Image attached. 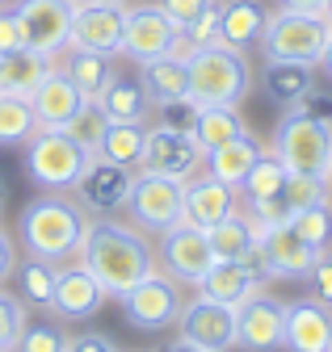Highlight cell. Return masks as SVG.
Masks as SVG:
<instances>
[{
    "label": "cell",
    "mask_w": 332,
    "mask_h": 352,
    "mask_svg": "<svg viewBox=\"0 0 332 352\" xmlns=\"http://www.w3.org/2000/svg\"><path fill=\"white\" fill-rule=\"evenodd\" d=\"M80 264L101 281L110 298H122L131 285H139L156 269V248L139 227H127L118 218H89L85 243H80Z\"/></svg>",
    "instance_id": "cell-1"
},
{
    "label": "cell",
    "mask_w": 332,
    "mask_h": 352,
    "mask_svg": "<svg viewBox=\"0 0 332 352\" xmlns=\"http://www.w3.org/2000/svg\"><path fill=\"white\" fill-rule=\"evenodd\" d=\"M85 231H89V214L76 206V197H63V193H38L17 214V235L25 252L51 264L76 256L80 243H85Z\"/></svg>",
    "instance_id": "cell-2"
},
{
    "label": "cell",
    "mask_w": 332,
    "mask_h": 352,
    "mask_svg": "<svg viewBox=\"0 0 332 352\" xmlns=\"http://www.w3.org/2000/svg\"><path fill=\"white\" fill-rule=\"evenodd\" d=\"M189 101L194 105H236L253 93V67H248L244 51L231 47H206L194 51L189 59Z\"/></svg>",
    "instance_id": "cell-3"
},
{
    "label": "cell",
    "mask_w": 332,
    "mask_h": 352,
    "mask_svg": "<svg viewBox=\"0 0 332 352\" xmlns=\"http://www.w3.org/2000/svg\"><path fill=\"white\" fill-rule=\"evenodd\" d=\"M286 172H303V176H332V122H311L303 113H290L273 130V147H269Z\"/></svg>",
    "instance_id": "cell-4"
},
{
    "label": "cell",
    "mask_w": 332,
    "mask_h": 352,
    "mask_svg": "<svg viewBox=\"0 0 332 352\" xmlns=\"http://www.w3.org/2000/svg\"><path fill=\"white\" fill-rule=\"evenodd\" d=\"M328 34H332V25L320 13L282 9V13H269V25L261 34V51H265V59H286V63L315 67L320 55H324Z\"/></svg>",
    "instance_id": "cell-5"
},
{
    "label": "cell",
    "mask_w": 332,
    "mask_h": 352,
    "mask_svg": "<svg viewBox=\"0 0 332 352\" xmlns=\"http://www.w3.org/2000/svg\"><path fill=\"white\" fill-rule=\"evenodd\" d=\"M85 160L89 151H80L63 130H34V139L25 143V176L47 193H68Z\"/></svg>",
    "instance_id": "cell-6"
},
{
    "label": "cell",
    "mask_w": 332,
    "mask_h": 352,
    "mask_svg": "<svg viewBox=\"0 0 332 352\" xmlns=\"http://www.w3.org/2000/svg\"><path fill=\"white\" fill-rule=\"evenodd\" d=\"M131 185H135V172L127 164H114L101 151H93L85 160V168H80V176H76L72 197L89 218H114L118 210H127Z\"/></svg>",
    "instance_id": "cell-7"
},
{
    "label": "cell",
    "mask_w": 332,
    "mask_h": 352,
    "mask_svg": "<svg viewBox=\"0 0 332 352\" xmlns=\"http://www.w3.org/2000/svg\"><path fill=\"white\" fill-rule=\"evenodd\" d=\"M118 302H122V315H127L131 327H139V331H160V327H173V323H177L181 306H185V285L156 264V269H152L139 285H131Z\"/></svg>",
    "instance_id": "cell-8"
},
{
    "label": "cell",
    "mask_w": 332,
    "mask_h": 352,
    "mask_svg": "<svg viewBox=\"0 0 332 352\" xmlns=\"http://www.w3.org/2000/svg\"><path fill=\"white\" fill-rule=\"evenodd\" d=\"M181 206H185V181L177 176H160V172H143L135 176L131 185V201H127V214L131 223L143 231V235H164L181 223Z\"/></svg>",
    "instance_id": "cell-9"
},
{
    "label": "cell",
    "mask_w": 332,
    "mask_h": 352,
    "mask_svg": "<svg viewBox=\"0 0 332 352\" xmlns=\"http://www.w3.org/2000/svg\"><path fill=\"white\" fill-rule=\"evenodd\" d=\"M72 9L68 0H17L9 9L21 34V47L38 51V55H59L72 42Z\"/></svg>",
    "instance_id": "cell-10"
},
{
    "label": "cell",
    "mask_w": 332,
    "mask_h": 352,
    "mask_svg": "<svg viewBox=\"0 0 332 352\" xmlns=\"http://www.w3.org/2000/svg\"><path fill=\"white\" fill-rule=\"evenodd\" d=\"M177 38H181V25L160 5L122 9V47H118V55H127L131 63H147V59L169 55L177 47Z\"/></svg>",
    "instance_id": "cell-11"
},
{
    "label": "cell",
    "mask_w": 332,
    "mask_h": 352,
    "mask_svg": "<svg viewBox=\"0 0 332 352\" xmlns=\"http://www.w3.org/2000/svg\"><path fill=\"white\" fill-rule=\"evenodd\" d=\"M206 151L198 147V139L189 130H173V126H147V139H143V172H160V176H177V181H189V176L202 168Z\"/></svg>",
    "instance_id": "cell-12"
},
{
    "label": "cell",
    "mask_w": 332,
    "mask_h": 352,
    "mask_svg": "<svg viewBox=\"0 0 332 352\" xmlns=\"http://www.w3.org/2000/svg\"><path fill=\"white\" fill-rule=\"evenodd\" d=\"M286 336V302L273 294H253L236 306V348L244 352H278Z\"/></svg>",
    "instance_id": "cell-13"
},
{
    "label": "cell",
    "mask_w": 332,
    "mask_h": 352,
    "mask_svg": "<svg viewBox=\"0 0 332 352\" xmlns=\"http://www.w3.org/2000/svg\"><path fill=\"white\" fill-rule=\"evenodd\" d=\"M160 269L173 273L181 285H198L206 277V269L215 264V252H211V239H206L202 227H189V223H177L173 231L160 235Z\"/></svg>",
    "instance_id": "cell-14"
},
{
    "label": "cell",
    "mask_w": 332,
    "mask_h": 352,
    "mask_svg": "<svg viewBox=\"0 0 332 352\" xmlns=\"http://www.w3.org/2000/svg\"><path fill=\"white\" fill-rule=\"evenodd\" d=\"M315 248L290 227H265L261 235V248H257V260H261V269H265V281H303L311 273V264H315Z\"/></svg>",
    "instance_id": "cell-15"
},
{
    "label": "cell",
    "mask_w": 332,
    "mask_h": 352,
    "mask_svg": "<svg viewBox=\"0 0 332 352\" xmlns=\"http://www.w3.org/2000/svg\"><path fill=\"white\" fill-rule=\"evenodd\" d=\"M177 327H181V340H189L206 352H231L236 348V311L211 302V298L185 302L181 315H177Z\"/></svg>",
    "instance_id": "cell-16"
},
{
    "label": "cell",
    "mask_w": 332,
    "mask_h": 352,
    "mask_svg": "<svg viewBox=\"0 0 332 352\" xmlns=\"http://www.w3.org/2000/svg\"><path fill=\"white\" fill-rule=\"evenodd\" d=\"M122 9L127 5H101V0H80L72 9V42L76 51L118 55L122 47Z\"/></svg>",
    "instance_id": "cell-17"
},
{
    "label": "cell",
    "mask_w": 332,
    "mask_h": 352,
    "mask_svg": "<svg viewBox=\"0 0 332 352\" xmlns=\"http://www.w3.org/2000/svg\"><path fill=\"white\" fill-rule=\"evenodd\" d=\"M261 285H265V269H261L257 256H248V260H215L194 289H198V298H211V302L236 311V306L244 298H253Z\"/></svg>",
    "instance_id": "cell-18"
},
{
    "label": "cell",
    "mask_w": 332,
    "mask_h": 352,
    "mask_svg": "<svg viewBox=\"0 0 332 352\" xmlns=\"http://www.w3.org/2000/svg\"><path fill=\"white\" fill-rule=\"evenodd\" d=\"M105 289L101 281L85 269V264H72V269L55 273V298H51V315L63 323H85L105 306Z\"/></svg>",
    "instance_id": "cell-19"
},
{
    "label": "cell",
    "mask_w": 332,
    "mask_h": 352,
    "mask_svg": "<svg viewBox=\"0 0 332 352\" xmlns=\"http://www.w3.org/2000/svg\"><path fill=\"white\" fill-rule=\"evenodd\" d=\"M328 344H332V306H324L320 298L286 302L282 352H328Z\"/></svg>",
    "instance_id": "cell-20"
},
{
    "label": "cell",
    "mask_w": 332,
    "mask_h": 352,
    "mask_svg": "<svg viewBox=\"0 0 332 352\" xmlns=\"http://www.w3.org/2000/svg\"><path fill=\"white\" fill-rule=\"evenodd\" d=\"M30 105H34L38 130H63V126L80 113V105H85V93H80V88H76L59 67H51L47 80L30 93Z\"/></svg>",
    "instance_id": "cell-21"
},
{
    "label": "cell",
    "mask_w": 332,
    "mask_h": 352,
    "mask_svg": "<svg viewBox=\"0 0 332 352\" xmlns=\"http://www.w3.org/2000/svg\"><path fill=\"white\" fill-rule=\"evenodd\" d=\"M269 25V9L261 0H223L219 5V42L231 51H253Z\"/></svg>",
    "instance_id": "cell-22"
},
{
    "label": "cell",
    "mask_w": 332,
    "mask_h": 352,
    "mask_svg": "<svg viewBox=\"0 0 332 352\" xmlns=\"http://www.w3.org/2000/svg\"><path fill=\"white\" fill-rule=\"evenodd\" d=\"M236 210V189H227V185H219L215 176H189L185 181V206H181V223H189V227H211V223H219V218H227Z\"/></svg>",
    "instance_id": "cell-23"
},
{
    "label": "cell",
    "mask_w": 332,
    "mask_h": 352,
    "mask_svg": "<svg viewBox=\"0 0 332 352\" xmlns=\"http://www.w3.org/2000/svg\"><path fill=\"white\" fill-rule=\"evenodd\" d=\"M261 235H265V227L253 214H240V210H231L227 218H219V223L206 227V239H211L215 260H248V256H257Z\"/></svg>",
    "instance_id": "cell-24"
},
{
    "label": "cell",
    "mask_w": 332,
    "mask_h": 352,
    "mask_svg": "<svg viewBox=\"0 0 332 352\" xmlns=\"http://www.w3.org/2000/svg\"><path fill=\"white\" fill-rule=\"evenodd\" d=\"M51 67H55L51 55H38L30 47H17L9 55H0V97H30L34 88L47 80Z\"/></svg>",
    "instance_id": "cell-25"
},
{
    "label": "cell",
    "mask_w": 332,
    "mask_h": 352,
    "mask_svg": "<svg viewBox=\"0 0 332 352\" xmlns=\"http://www.w3.org/2000/svg\"><path fill=\"white\" fill-rule=\"evenodd\" d=\"M152 97H147V88L139 80H127V76H118L101 88V97H97V109L110 118V122H147L152 118Z\"/></svg>",
    "instance_id": "cell-26"
},
{
    "label": "cell",
    "mask_w": 332,
    "mask_h": 352,
    "mask_svg": "<svg viewBox=\"0 0 332 352\" xmlns=\"http://www.w3.org/2000/svg\"><path fill=\"white\" fill-rule=\"evenodd\" d=\"M265 147L253 139V135H240V139H231V143H223V147H215V151H206V176H215L219 185H227V189H240V181L248 176V168L257 164V155H261Z\"/></svg>",
    "instance_id": "cell-27"
},
{
    "label": "cell",
    "mask_w": 332,
    "mask_h": 352,
    "mask_svg": "<svg viewBox=\"0 0 332 352\" xmlns=\"http://www.w3.org/2000/svg\"><path fill=\"white\" fill-rule=\"evenodd\" d=\"M261 88H265V97L282 109H290L307 88H315V67L307 63H286V59H265L261 67Z\"/></svg>",
    "instance_id": "cell-28"
},
{
    "label": "cell",
    "mask_w": 332,
    "mask_h": 352,
    "mask_svg": "<svg viewBox=\"0 0 332 352\" xmlns=\"http://www.w3.org/2000/svg\"><path fill=\"white\" fill-rule=\"evenodd\" d=\"M80 93H85V101H97L101 97V88L114 80V55H97V51H76L68 47L63 63H55Z\"/></svg>",
    "instance_id": "cell-29"
},
{
    "label": "cell",
    "mask_w": 332,
    "mask_h": 352,
    "mask_svg": "<svg viewBox=\"0 0 332 352\" xmlns=\"http://www.w3.org/2000/svg\"><path fill=\"white\" fill-rule=\"evenodd\" d=\"M248 135V122L236 105H198V118H194V139L202 151H215L231 139Z\"/></svg>",
    "instance_id": "cell-30"
},
{
    "label": "cell",
    "mask_w": 332,
    "mask_h": 352,
    "mask_svg": "<svg viewBox=\"0 0 332 352\" xmlns=\"http://www.w3.org/2000/svg\"><path fill=\"white\" fill-rule=\"evenodd\" d=\"M139 84L147 88L152 101H173V97H189V63L177 55H160L139 63Z\"/></svg>",
    "instance_id": "cell-31"
},
{
    "label": "cell",
    "mask_w": 332,
    "mask_h": 352,
    "mask_svg": "<svg viewBox=\"0 0 332 352\" xmlns=\"http://www.w3.org/2000/svg\"><path fill=\"white\" fill-rule=\"evenodd\" d=\"M55 264L43 260V256H30L17 260V269H13V281H17V298L21 306H38V311H51V298H55Z\"/></svg>",
    "instance_id": "cell-32"
},
{
    "label": "cell",
    "mask_w": 332,
    "mask_h": 352,
    "mask_svg": "<svg viewBox=\"0 0 332 352\" xmlns=\"http://www.w3.org/2000/svg\"><path fill=\"white\" fill-rule=\"evenodd\" d=\"M286 181H290L286 164H282L273 151H261V155H257V164L248 168V176L240 181V189H244V201H248V206H257V201L282 197V193H286Z\"/></svg>",
    "instance_id": "cell-33"
},
{
    "label": "cell",
    "mask_w": 332,
    "mask_h": 352,
    "mask_svg": "<svg viewBox=\"0 0 332 352\" xmlns=\"http://www.w3.org/2000/svg\"><path fill=\"white\" fill-rule=\"evenodd\" d=\"M143 139H147V126H143V122H110L105 139H101V155L114 160V164L139 168V160H143Z\"/></svg>",
    "instance_id": "cell-34"
},
{
    "label": "cell",
    "mask_w": 332,
    "mask_h": 352,
    "mask_svg": "<svg viewBox=\"0 0 332 352\" xmlns=\"http://www.w3.org/2000/svg\"><path fill=\"white\" fill-rule=\"evenodd\" d=\"M38 130L30 97H0V147H25Z\"/></svg>",
    "instance_id": "cell-35"
},
{
    "label": "cell",
    "mask_w": 332,
    "mask_h": 352,
    "mask_svg": "<svg viewBox=\"0 0 332 352\" xmlns=\"http://www.w3.org/2000/svg\"><path fill=\"white\" fill-rule=\"evenodd\" d=\"M105 130H110V118L97 109V101H85V105H80V113L63 126V135L80 147V151H101V139H105Z\"/></svg>",
    "instance_id": "cell-36"
},
{
    "label": "cell",
    "mask_w": 332,
    "mask_h": 352,
    "mask_svg": "<svg viewBox=\"0 0 332 352\" xmlns=\"http://www.w3.org/2000/svg\"><path fill=\"white\" fill-rule=\"evenodd\" d=\"M290 227H295L315 252H332V206L328 201H315V206L299 210L295 218H290Z\"/></svg>",
    "instance_id": "cell-37"
},
{
    "label": "cell",
    "mask_w": 332,
    "mask_h": 352,
    "mask_svg": "<svg viewBox=\"0 0 332 352\" xmlns=\"http://www.w3.org/2000/svg\"><path fill=\"white\" fill-rule=\"evenodd\" d=\"M21 331H25V306H21V298L9 294V289H0V352H13L17 340H21Z\"/></svg>",
    "instance_id": "cell-38"
},
{
    "label": "cell",
    "mask_w": 332,
    "mask_h": 352,
    "mask_svg": "<svg viewBox=\"0 0 332 352\" xmlns=\"http://www.w3.org/2000/svg\"><path fill=\"white\" fill-rule=\"evenodd\" d=\"M63 348H68V331L59 323H30L13 352H63Z\"/></svg>",
    "instance_id": "cell-39"
},
{
    "label": "cell",
    "mask_w": 332,
    "mask_h": 352,
    "mask_svg": "<svg viewBox=\"0 0 332 352\" xmlns=\"http://www.w3.org/2000/svg\"><path fill=\"white\" fill-rule=\"evenodd\" d=\"M286 201L290 210H307L315 201H328V181H320V176H303V172H290V181H286Z\"/></svg>",
    "instance_id": "cell-40"
},
{
    "label": "cell",
    "mask_w": 332,
    "mask_h": 352,
    "mask_svg": "<svg viewBox=\"0 0 332 352\" xmlns=\"http://www.w3.org/2000/svg\"><path fill=\"white\" fill-rule=\"evenodd\" d=\"M181 38H185V47L189 51H206V47H219V5L215 9H206L198 21L181 25Z\"/></svg>",
    "instance_id": "cell-41"
},
{
    "label": "cell",
    "mask_w": 332,
    "mask_h": 352,
    "mask_svg": "<svg viewBox=\"0 0 332 352\" xmlns=\"http://www.w3.org/2000/svg\"><path fill=\"white\" fill-rule=\"evenodd\" d=\"M156 122L160 126H173V130H189L194 135V118H198V105L189 97H173V101H156L152 105Z\"/></svg>",
    "instance_id": "cell-42"
},
{
    "label": "cell",
    "mask_w": 332,
    "mask_h": 352,
    "mask_svg": "<svg viewBox=\"0 0 332 352\" xmlns=\"http://www.w3.org/2000/svg\"><path fill=\"white\" fill-rule=\"evenodd\" d=\"M290 113H303L311 122H332V93L328 88H307V93L290 105Z\"/></svg>",
    "instance_id": "cell-43"
},
{
    "label": "cell",
    "mask_w": 332,
    "mask_h": 352,
    "mask_svg": "<svg viewBox=\"0 0 332 352\" xmlns=\"http://www.w3.org/2000/svg\"><path fill=\"white\" fill-rule=\"evenodd\" d=\"M156 5H160L164 13H169L177 25H189V21H198L206 9H215L219 0H156Z\"/></svg>",
    "instance_id": "cell-44"
},
{
    "label": "cell",
    "mask_w": 332,
    "mask_h": 352,
    "mask_svg": "<svg viewBox=\"0 0 332 352\" xmlns=\"http://www.w3.org/2000/svg\"><path fill=\"white\" fill-rule=\"evenodd\" d=\"M307 281H311L315 298H320L324 306H332V252H320V256H315V264H311Z\"/></svg>",
    "instance_id": "cell-45"
},
{
    "label": "cell",
    "mask_w": 332,
    "mask_h": 352,
    "mask_svg": "<svg viewBox=\"0 0 332 352\" xmlns=\"http://www.w3.org/2000/svg\"><path fill=\"white\" fill-rule=\"evenodd\" d=\"M63 352H118V344L105 331H76V336H68Z\"/></svg>",
    "instance_id": "cell-46"
},
{
    "label": "cell",
    "mask_w": 332,
    "mask_h": 352,
    "mask_svg": "<svg viewBox=\"0 0 332 352\" xmlns=\"http://www.w3.org/2000/svg\"><path fill=\"white\" fill-rule=\"evenodd\" d=\"M13 269H17V243H13V235L5 227H0V285L13 277Z\"/></svg>",
    "instance_id": "cell-47"
},
{
    "label": "cell",
    "mask_w": 332,
    "mask_h": 352,
    "mask_svg": "<svg viewBox=\"0 0 332 352\" xmlns=\"http://www.w3.org/2000/svg\"><path fill=\"white\" fill-rule=\"evenodd\" d=\"M17 47H21L17 21H13V13H9V9H0V55H9V51H17Z\"/></svg>",
    "instance_id": "cell-48"
},
{
    "label": "cell",
    "mask_w": 332,
    "mask_h": 352,
    "mask_svg": "<svg viewBox=\"0 0 332 352\" xmlns=\"http://www.w3.org/2000/svg\"><path fill=\"white\" fill-rule=\"evenodd\" d=\"M282 9H295V13H320L324 0H282Z\"/></svg>",
    "instance_id": "cell-49"
},
{
    "label": "cell",
    "mask_w": 332,
    "mask_h": 352,
    "mask_svg": "<svg viewBox=\"0 0 332 352\" xmlns=\"http://www.w3.org/2000/svg\"><path fill=\"white\" fill-rule=\"evenodd\" d=\"M320 67L328 72V80H332V34H328V42H324V55H320Z\"/></svg>",
    "instance_id": "cell-50"
},
{
    "label": "cell",
    "mask_w": 332,
    "mask_h": 352,
    "mask_svg": "<svg viewBox=\"0 0 332 352\" xmlns=\"http://www.w3.org/2000/svg\"><path fill=\"white\" fill-rule=\"evenodd\" d=\"M164 352H206V348H198V344H189V340H173Z\"/></svg>",
    "instance_id": "cell-51"
},
{
    "label": "cell",
    "mask_w": 332,
    "mask_h": 352,
    "mask_svg": "<svg viewBox=\"0 0 332 352\" xmlns=\"http://www.w3.org/2000/svg\"><path fill=\"white\" fill-rule=\"evenodd\" d=\"M5 201H9V185H5V176H0V210H5Z\"/></svg>",
    "instance_id": "cell-52"
},
{
    "label": "cell",
    "mask_w": 332,
    "mask_h": 352,
    "mask_svg": "<svg viewBox=\"0 0 332 352\" xmlns=\"http://www.w3.org/2000/svg\"><path fill=\"white\" fill-rule=\"evenodd\" d=\"M320 17H324V21L332 25V0H324V9H320Z\"/></svg>",
    "instance_id": "cell-53"
},
{
    "label": "cell",
    "mask_w": 332,
    "mask_h": 352,
    "mask_svg": "<svg viewBox=\"0 0 332 352\" xmlns=\"http://www.w3.org/2000/svg\"><path fill=\"white\" fill-rule=\"evenodd\" d=\"M101 5H127V0H101Z\"/></svg>",
    "instance_id": "cell-54"
},
{
    "label": "cell",
    "mask_w": 332,
    "mask_h": 352,
    "mask_svg": "<svg viewBox=\"0 0 332 352\" xmlns=\"http://www.w3.org/2000/svg\"><path fill=\"white\" fill-rule=\"evenodd\" d=\"M68 5H80V0H68Z\"/></svg>",
    "instance_id": "cell-55"
},
{
    "label": "cell",
    "mask_w": 332,
    "mask_h": 352,
    "mask_svg": "<svg viewBox=\"0 0 332 352\" xmlns=\"http://www.w3.org/2000/svg\"><path fill=\"white\" fill-rule=\"evenodd\" d=\"M0 9H5V0H0Z\"/></svg>",
    "instance_id": "cell-56"
},
{
    "label": "cell",
    "mask_w": 332,
    "mask_h": 352,
    "mask_svg": "<svg viewBox=\"0 0 332 352\" xmlns=\"http://www.w3.org/2000/svg\"><path fill=\"white\" fill-rule=\"evenodd\" d=\"M328 185H332V176H328Z\"/></svg>",
    "instance_id": "cell-57"
},
{
    "label": "cell",
    "mask_w": 332,
    "mask_h": 352,
    "mask_svg": "<svg viewBox=\"0 0 332 352\" xmlns=\"http://www.w3.org/2000/svg\"><path fill=\"white\" fill-rule=\"evenodd\" d=\"M328 352H332V344H328Z\"/></svg>",
    "instance_id": "cell-58"
}]
</instances>
